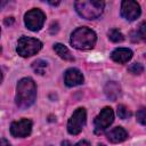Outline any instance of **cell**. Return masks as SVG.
<instances>
[{
    "label": "cell",
    "instance_id": "6da1fadb",
    "mask_svg": "<svg viewBox=\"0 0 146 146\" xmlns=\"http://www.w3.org/2000/svg\"><path fill=\"white\" fill-rule=\"evenodd\" d=\"M36 99V86L31 78H23L18 81L16 87L15 102L16 105L24 110L34 104Z\"/></svg>",
    "mask_w": 146,
    "mask_h": 146
},
{
    "label": "cell",
    "instance_id": "ffe728a7",
    "mask_svg": "<svg viewBox=\"0 0 146 146\" xmlns=\"http://www.w3.org/2000/svg\"><path fill=\"white\" fill-rule=\"evenodd\" d=\"M139 36H140V39H145L146 38V23L145 22H143L141 24H140V26H139V29H138V31L136 32Z\"/></svg>",
    "mask_w": 146,
    "mask_h": 146
},
{
    "label": "cell",
    "instance_id": "e0dca14e",
    "mask_svg": "<svg viewBox=\"0 0 146 146\" xmlns=\"http://www.w3.org/2000/svg\"><path fill=\"white\" fill-rule=\"evenodd\" d=\"M116 112H117L119 117H120V119H123V120H125V119H128V117L131 116V112H130L124 105H119Z\"/></svg>",
    "mask_w": 146,
    "mask_h": 146
},
{
    "label": "cell",
    "instance_id": "8fae6325",
    "mask_svg": "<svg viewBox=\"0 0 146 146\" xmlns=\"http://www.w3.org/2000/svg\"><path fill=\"white\" fill-rule=\"evenodd\" d=\"M107 139L113 143V144H117V143H122L128 138V132L125 131L124 128L122 127H115L113 129H111L107 133H106Z\"/></svg>",
    "mask_w": 146,
    "mask_h": 146
},
{
    "label": "cell",
    "instance_id": "83f0119b",
    "mask_svg": "<svg viewBox=\"0 0 146 146\" xmlns=\"http://www.w3.org/2000/svg\"><path fill=\"white\" fill-rule=\"evenodd\" d=\"M98 146H106V145H104V144H99Z\"/></svg>",
    "mask_w": 146,
    "mask_h": 146
},
{
    "label": "cell",
    "instance_id": "4fadbf2b",
    "mask_svg": "<svg viewBox=\"0 0 146 146\" xmlns=\"http://www.w3.org/2000/svg\"><path fill=\"white\" fill-rule=\"evenodd\" d=\"M104 91H105V95L107 96V98H110L111 100H115L116 97L120 95V86L115 81H110L105 86Z\"/></svg>",
    "mask_w": 146,
    "mask_h": 146
},
{
    "label": "cell",
    "instance_id": "603a6c76",
    "mask_svg": "<svg viewBox=\"0 0 146 146\" xmlns=\"http://www.w3.org/2000/svg\"><path fill=\"white\" fill-rule=\"evenodd\" d=\"M0 146H11V145H10V143H9L7 139L0 138Z\"/></svg>",
    "mask_w": 146,
    "mask_h": 146
},
{
    "label": "cell",
    "instance_id": "3957f363",
    "mask_svg": "<svg viewBox=\"0 0 146 146\" xmlns=\"http://www.w3.org/2000/svg\"><path fill=\"white\" fill-rule=\"evenodd\" d=\"M74 7L82 18L96 19L103 14L105 2L98 0H79L74 3Z\"/></svg>",
    "mask_w": 146,
    "mask_h": 146
},
{
    "label": "cell",
    "instance_id": "ac0fdd59",
    "mask_svg": "<svg viewBox=\"0 0 146 146\" xmlns=\"http://www.w3.org/2000/svg\"><path fill=\"white\" fill-rule=\"evenodd\" d=\"M128 70H129V72H131V73H133V74H140V73H143L144 67H143V65L139 64V63H132V64L128 67Z\"/></svg>",
    "mask_w": 146,
    "mask_h": 146
},
{
    "label": "cell",
    "instance_id": "52a82bcc",
    "mask_svg": "<svg viewBox=\"0 0 146 146\" xmlns=\"http://www.w3.org/2000/svg\"><path fill=\"white\" fill-rule=\"evenodd\" d=\"M44 19H46L44 13L38 8H33L29 10L24 16V23L30 31H39L43 26Z\"/></svg>",
    "mask_w": 146,
    "mask_h": 146
},
{
    "label": "cell",
    "instance_id": "d4e9b609",
    "mask_svg": "<svg viewBox=\"0 0 146 146\" xmlns=\"http://www.w3.org/2000/svg\"><path fill=\"white\" fill-rule=\"evenodd\" d=\"M62 146H72V145H71L68 141H66V140H65V141H63V143H62Z\"/></svg>",
    "mask_w": 146,
    "mask_h": 146
},
{
    "label": "cell",
    "instance_id": "484cf974",
    "mask_svg": "<svg viewBox=\"0 0 146 146\" xmlns=\"http://www.w3.org/2000/svg\"><path fill=\"white\" fill-rule=\"evenodd\" d=\"M7 3H8L7 1H0V9H1V8H2L5 5H7Z\"/></svg>",
    "mask_w": 146,
    "mask_h": 146
},
{
    "label": "cell",
    "instance_id": "5bb4252c",
    "mask_svg": "<svg viewBox=\"0 0 146 146\" xmlns=\"http://www.w3.org/2000/svg\"><path fill=\"white\" fill-rule=\"evenodd\" d=\"M54 50L56 51V54L64 60H68V62H73L74 57L71 54V51L67 49V47H65L62 43H55L54 44Z\"/></svg>",
    "mask_w": 146,
    "mask_h": 146
},
{
    "label": "cell",
    "instance_id": "7402d4cb",
    "mask_svg": "<svg viewBox=\"0 0 146 146\" xmlns=\"http://www.w3.org/2000/svg\"><path fill=\"white\" fill-rule=\"evenodd\" d=\"M14 22H15L14 17H7V18H5V24H6L7 26H8V25H13Z\"/></svg>",
    "mask_w": 146,
    "mask_h": 146
},
{
    "label": "cell",
    "instance_id": "ba28073f",
    "mask_svg": "<svg viewBox=\"0 0 146 146\" xmlns=\"http://www.w3.org/2000/svg\"><path fill=\"white\" fill-rule=\"evenodd\" d=\"M32 132V121L29 119H21L15 121L10 125V133L17 138H24Z\"/></svg>",
    "mask_w": 146,
    "mask_h": 146
},
{
    "label": "cell",
    "instance_id": "8992f818",
    "mask_svg": "<svg viewBox=\"0 0 146 146\" xmlns=\"http://www.w3.org/2000/svg\"><path fill=\"white\" fill-rule=\"evenodd\" d=\"M114 121V112L111 107L106 106L104 107L99 114L95 117V121H94V127H95V133L99 135L102 132H104Z\"/></svg>",
    "mask_w": 146,
    "mask_h": 146
},
{
    "label": "cell",
    "instance_id": "cb8c5ba5",
    "mask_svg": "<svg viewBox=\"0 0 146 146\" xmlns=\"http://www.w3.org/2000/svg\"><path fill=\"white\" fill-rule=\"evenodd\" d=\"M49 5H51V6H57V5H59L60 3V1H47Z\"/></svg>",
    "mask_w": 146,
    "mask_h": 146
},
{
    "label": "cell",
    "instance_id": "9a60e30c",
    "mask_svg": "<svg viewBox=\"0 0 146 146\" xmlns=\"http://www.w3.org/2000/svg\"><path fill=\"white\" fill-rule=\"evenodd\" d=\"M108 38L111 41L117 43V42H122L124 40V35L122 34V32L117 29H112L108 31Z\"/></svg>",
    "mask_w": 146,
    "mask_h": 146
},
{
    "label": "cell",
    "instance_id": "2e32d148",
    "mask_svg": "<svg viewBox=\"0 0 146 146\" xmlns=\"http://www.w3.org/2000/svg\"><path fill=\"white\" fill-rule=\"evenodd\" d=\"M46 67H47V62H44V60H42V59H36V60L33 62V64H32L33 71H34L35 73L40 74V75L44 74Z\"/></svg>",
    "mask_w": 146,
    "mask_h": 146
},
{
    "label": "cell",
    "instance_id": "d6986e66",
    "mask_svg": "<svg viewBox=\"0 0 146 146\" xmlns=\"http://www.w3.org/2000/svg\"><path fill=\"white\" fill-rule=\"evenodd\" d=\"M137 121L141 124V125H145L146 124V111L144 107H141L138 112H137Z\"/></svg>",
    "mask_w": 146,
    "mask_h": 146
},
{
    "label": "cell",
    "instance_id": "5b68a950",
    "mask_svg": "<svg viewBox=\"0 0 146 146\" xmlns=\"http://www.w3.org/2000/svg\"><path fill=\"white\" fill-rule=\"evenodd\" d=\"M86 120H87V112L83 107H79L76 108L72 116L70 117L68 122H67V131L70 135H79L84 124H86Z\"/></svg>",
    "mask_w": 146,
    "mask_h": 146
},
{
    "label": "cell",
    "instance_id": "4316f807",
    "mask_svg": "<svg viewBox=\"0 0 146 146\" xmlns=\"http://www.w3.org/2000/svg\"><path fill=\"white\" fill-rule=\"evenodd\" d=\"M1 81H2V73H1V71H0V83H1Z\"/></svg>",
    "mask_w": 146,
    "mask_h": 146
},
{
    "label": "cell",
    "instance_id": "9c48e42d",
    "mask_svg": "<svg viewBox=\"0 0 146 146\" xmlns=\"http://www.w3.org/2000/svg\"><path fill=\"white\" fill-rule=\"evenodd\" d=\"M141 14L140 6L137 1L124 0L121 3V15L127 21H135Z\"/></svg>",
    "mask_w": 146,
    "mask_h": 146
},
{
    "label": "cell",
    "instance_id": "277c9868",
    "mask_svg": "<svg viewBox=\"0 0 146 146\" xmlns=\"http://www.w3.org/2000/svg\"><path fill=\"white\" fill-rule=\"evenodd\" d=\"M42 48V42L35 38L22 36L17 41L16 51L22 57H30L35 55Z\"/></svg>",
    "mask_w": 146,
    "mask_h": 146
},
{
    "label": "cell",
    "instance_id": "44dd1931",
    "mask_svg": "<svg viewBox=\"0 0 146 146\" xmlns=\"http://www.w3.org/2000/svg\"><path fill=\"white\" fill-rule=\"evenodd\" d=\"M72 146H91V145H90V143L87 141V140H80V141H78L76 144L72 145Z\"/></svg>",
    "mask_w": 146,
    "mask_h": 146
},
{
    "label": "cell",
    "instance_id": "f1b7e54d",
    "mask_svg": "<svg viewBox=\"0 0 146 146\" xmlns=\"http://www.w3.org/2000/svg\"><path fill=\"white\" fill-rule=\"evenodd\" d=\"M0 52H1V47H0Z\"/></svg>",
    "mask_w": 146,
    "mask_h": 146
},
{
    "label": "cell",
    "instance_id": "30bf717a",
    "mask_svg": "<svg viewBox=\"0 0 146 146\" xmlns=\"http://www.w3.org/2000/svg\"><path fill=\"white\" fill-rule=\"evenodd\" d=\"M84 81L83 74L81 73L80 70L78 68H68L66 70V72L64 73V82L67 87H76L82 84Z\"/></svg>",
    "mask_w": 146,
    "mask_h": 146
},
{
    "label": "cell",
    "instance_id": "7c38bea8",
    "mask_svg": "<svg viewBox=\"0 0 146 146\" xmlns=\"http://www.w3.org/2000/svg\"><path fill=\"white\" fill-rule=\"evenodd\" d=\"M131 57H132V51L128 48H116L111 54V58L119 64H124L129 62Z\"/></svg>",
    "mask_w": 146,
    "mask_h": 146
},
{
    "label": "cell",
    "instance_id": "7a4b0ae2",
    "mask_svg": "<svg viewBox=\"0 0 146 146\" xmlns=\"http://www.w3.org/2000/svg\"><path fill=\"white\" fill-rule=\"evenodd\" d=\"M96 41H97V35H96L95 31H92L91 29L86 27V26L75 29L72 32L71 39H70L72 47H74L75 49H79V50L92 49L96 44Z\"/></svg>",
    "mask_w": 146,
    "mask_h": 146
},
{
    "label": "cell",
    "instance_id": "f546056e",
    "mask_svg": "<svg viewBox=\"0 0 146 146\" xmlns=\"http://www.w3.org/2000/svg\"><path fill=\"white\" fill-rule=\"evenodd\" d=\"M0 33H1V30H0Z\"/></svg>",
    "mask_w": 146,
    "mask_h": 146
}]
</instances>
